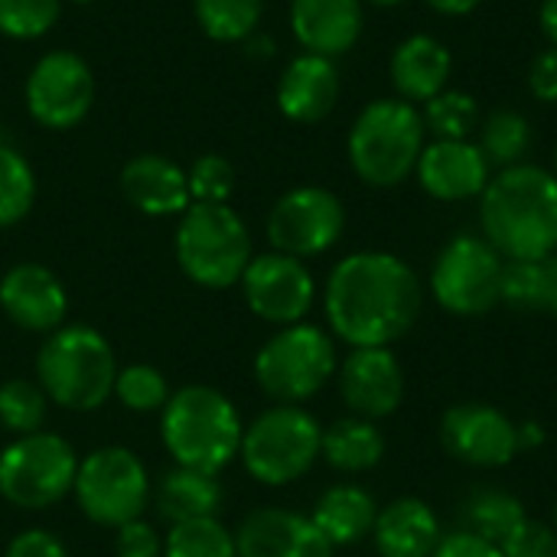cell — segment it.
I'll return each instance as SVG.
<instances>
[{
  "mask_svg": "<svg viewBox=\"0 0 557 557\" xmlns=\"http://www.w3.org/2000/svg\"><path fill=\"white\" fill-rule=\"evenodd\" d=\"M444 450L476 470H503L519 457V424L483 401H463L441 418Z\"/></svg>",
  "mask_w": 557,
  "mask_h": 557,
  "instance_id": "9a60e30c",
  "label": "cell"
},
{
  "mask_svg": "<svg viewBox=\"0 0 557 557\" xmlns=\"http://www.w3.org/2000/svg\"><path fill=\"white\" fill-rule=\"evenodd\" d=\"M428 144V127L418 104L405 98H375L369 101L346 140L352 173L375 189L401 186Z\"/></svg>",
  "mask_w": 557,
  "mask_h": 557,
  "instance_id": "5b68a950",
  "label": "cell"
},
{
  "mask_svg": "<svg viewBox=\"0 0 557 557\" xmlns=\"http://www.w3.org/2000/svg\"><path fill=\"white\" fill-rule=\"evenodd\" d=\"M545 313L557 317V255L545 258Z\"/></svg>",
  "mask_w": 557,
  "mask_h": 557,
  "instance_id": "bcb514c9",
  "label": "cell"
},
{
  "mask_svg": "<svg viewBox=\"0 0 557 557\" xmlns=\"http://www.w3.org/2000/svg\"><path fill=\"white\" fill-rule=\"evenodd\" d=\"M339 69L326 55L300 52L287 62V69L277 78V108L294 124H317L323 121L336 101H339Z\"/></svg>",
  "mask_w": 557,
  "mask_h": 557,
  "instance_id": "ffe728a7",
  "label": "cell"
},
{
  "mask_svg": "<svg viewBox=\"0 0 557 557\" xmlns=\"http://www.w3.org/2000/svg\"><path fill=\"white\" fill-rule=\"evenodd\" d=\"M173 248L183 274L209 290L235 287L255 258L251 232L228 202H193L180 215Z\"/></svg>",
  "mask_w": 557,
  "mask_h": 557,
  "instance_id": "8992f818",
  "label": "cell"
},
{
  "mask_svg": "<svg viewBox=\"0 0 557 557\" xmlns=\"http://www.w3.org/2000/svg\"><path fill=\"white\" fill-rule=\"evenodd\" d=\"M388 72H392V85L398 98L411 104H424L447 88L450 72H454V55L437 36L414 33L395 46Z\"/></svg>",
  "mask_w": 557,
  "mask_h": 557,
  "instance_id": "cb8c5ba5",
  "label": "cell"
},
{
  "mask_svg": "<svg viewBox=\"0 0 557 557\" xmlns=\"http://www.w3.org/2000/svg\"><path fill=\"white\" fill-rule=\"evenodd\" d=\"M310 519L333 548H349L372 535L379 519V503L369 490L356 483H339L317 499Z\"/></svg>",
  "mask_w": 557,
  "mask_h": 557,
  "instance_id": "d4e9b609",
  "label": "cell"
},
{
  "mask_svg": "<svg viewBox=\"0 0 557 557\" xmlns=\"http://www.w3.org/2000/svg\"><path fill=\"white\" fill-rule=\"evenodd\" d=\"M552 173L557 176V147H555V157H552Z\"/></svg>",
  "mask_w": 557,
  "mask_h": 557,
  "instance_id": "f907efd6",
  "label": "cell"
},
{
  "mask_svg": "<svg viewBox=\"0 0 557 557\" xmlns=\"http://www.w3.org/2000/svg\"><path fill=\"white\" fill-rule=\"evenodd\" d=\"M157 509L170 525L212 519L222 509V483L212 473L173 467L157 483Z\"/></svg>",
  "mask_w": 557,
  "mask_h": 557,
  "instance_id": "484cf974",
  "label": "cell"
},
{
  "mask_svg": "<svg viewBox=\"0 0 557 557\" xmlns=\"http://www.w3.org/2000/svg\"><path fill=\"white\" fill-rule=\"evenodd\" d=\"M414 176L431 199L467 202L483 196L493 180V166L476 140H431L418 157Z\"/></svg>",
  "mask_w": 557,
  "mask_h": 557,
  "instance_id": "e0dca14e",
  "label": "cell"
},
{
  "mask_svg": "<svg viewBox=\"0 0 557 557\" xmlns=\"http://www.w3.org/2000/svg\"><path fill=\"white\" fill-rule=\"evenodd\" d=\"M320 457L336 470V473H369L382 463L385 457V434L379 431L375 421L366 418H339L323 431V447Z\"/></svg>",
  "mask_w": 557,
  "mask_h": 557,
  "instance_id": "4316f807",
  "label": "cell"
},
{
  "mask_svg": "<svg viewBox=\"0 0 557 557\" xmlns=\"http://www.w3.org/2000/svg\"><path fill=\"white\" fill-rule=\"evenodd\" d=\"M36 375L52 405L95 411L114 395L117 362L111 343L88 323H62L36 356Z\"/></svg>",
  "mask_w": 557,
  "mask_h": 557,
  "instance_id": "277c9868",
  "label": "cell"
},
{
  "mask_svg": "<svg viewBox=\"0 0 557 557\" xmlns=\"http://www.w3.org/2000/svg\"><path fill=\"white\" fill-rule=\"evenodd\" d=\"M62 13V0H0V33L10 39L46 36Z\"/></svg>",
  "mask_w": 557,
  "mask_h": 557,
  "instance_id": "d590c367",
  "label": "cell"
},
{
  "mask_svg": "<svg viewBox=\"0 0 557 557\" xmlns=\"http://www.w3.org/2000/svg\"><path fill=\"white\" fill-rule=\"evenodd\" d=\"M26 111L36 124L49 131L78 127L95 104L91 65L72 49H52L36 59L26 75Z\"/></svg>",
  "mask_w": 557,
  "mask_h": 557,
  "instance_id": "7c38bea8",
  "label": "cell"
},
{
  "mask_svg": "<svg viewBox=\"0 0 557 557\" xmlns=\"http://www.w3.org/2000/svg\"><path fill=\"white\" fill-rule=\"evenodd\" d=\"M529 91L542 104H557V46L542 49L529 65Z\"/></svg>",
  "mask_w": 557,
  "mask_h": 557,
  "instance_id": "60d3db41",
  "label": "cell"
},
{
  "mask_svg": "<svg viewBox=\"0 0 557 557\" xmlns=\"http://www.w3.org/2000/svg\"><path fill=\"white\" fill-rule=\"evenodd\" d=\"M78 473L72 444L59 434L36 431L0 450V496L16 509H49L62 503Z\"/></svg>",
  "mask_w": 557,
  "mask_h": 557,
  "instance_id": "9c48e42d",
  "label": "cell"
},
{
  "mask_svg": "<svg viewBox=\"0 0 557 557\" xmlns=\"http://www.w3.org/2000/svg\"><path fill=\"white\" fill-rule=\"evenodd\" d=\"M362 3H375V7H401L408 0H362Z\"/></svg>",
  "mask_w": 557,
  "mask_h": 557,
  "instance_id": "681fc988",
  "label": "cell"
},
{
  "mask_svg": "<svg viewBox=\"0 0 557 557\" xmlns=\"http://www.w3.org/2000/svg\"><path fill=\"white\" fill-rule=\"evenodd\" d=\"M114 552H117V557H163V542L150 522L134 519V522L117 529Z\"/></svg>",
  "mask_w": 557,
  "mask_h": 557,
  "instance_id": "ab89813d",
  "label": "cell"
},
{
  "mask_svg": "<svg viewBox=\"0 0 557 557\" xmlns=\"http://www.w3.org/2000/svg\"><path fill=\"white\" fill-rule=\"evenodd\" d=\"M483 238L506 261L557 255V176L535 163L499 170L480 196Z\"/></svg>",
  "mask_w": 557,
  "mask_h": 557,
  "instance_id": "7a4b0ae2",
  "label": "cell"
},
{
  "mask_svg": "<svg viewBox=\"0 0 557 557\" xmlns=\"http://www.w3.org/2000/svg\"><path fill=\"white\" fill-rule=\"evenodd\" d=\"M503 557H557V532L545 522L525 519L503 545Z\"/></svg>",
  "mask_w": 557,
  "mask_h": 557,
  "instance_id": "f35d334b",
  "label": "cell"
},
{
  "mask_svg": "<svg viewBox=\"0 0 557 557\" xmlns=\"http://www.w3.org/2000/svg\"><path fill=\"white\" fill-rule=\"evenodd\" d=\"M238 284L248 310L274 326L304 323L317 300V281L310 268L300 258L281 251L255 255Z\"/></svg>",
  "mask_w": 557,
  "mask_h": 557,
  "instance_id": "5bb4252c",
  "label": "cell"
},
{
  "mask_svg": "<svg viewBox=\"0 0 557 557\" xmlns=\"http://www.w3.org/2000/svg\"><path fill=\"white\" fill-rule=\"evenodd\" d=\"M483 0H428V7L441 16H467L480 7Z\"/></svg>",
  "mask_w": 557,
  "mask_h": 557,
  "instance_id": "f6af8a7d",
  "label": "cell"
},
{
  "mask_svg": "<svg viewBox=\"0 0 557 557\" xmlns=\"http://www.w3.org/2000/svg\"><path fill=\"white\" fill-rule=\"evenodd\" d=\"M336 369V343L323 326L313 323L281 326L255 356V379L277 405H300L320 395Z\"/></svg>",
  "mask_w": 557,
  "mask_h": 557,
  "instance_id": "ba28073f",
  "label": "cell"
},
{
  "mask_svg": "<svg viewBox=\"0 0 557 557\" xmlns=\"http://www.w3.org/2000/svg\"><path fill=\"white\" fill-rule=\"evenodd\" d=\"M72 3H91V0H72Z\"/></svg>",
  "mask_w": 557,
  "mask_h": 557,
  "instance_id": "f5cc1de1",
  "label": "cell"
},
{
  "mask_svg": "<svg viewBox=\"0 0 557 557\" xmlns=\"http://www.w3.org/2000/svg\"><path fill=\"white\" fill-rule=\"evenodd\" d=\"M3 557H69V548L46 529H26L7 545Z\"/></svg>",
  "mask_w": 557,
  "mask_h": 557,
  "instance_id": "b9f144b4",
  "label": "cell"
},
{
  "mask_svg": "<svg viewBox=\"0 0 557 557\" xmlns=\"http://www.w3.org/2000/svg\"><path fill=\"white\" fill-rule=\"evenodd\" d=\"M339 395L349 414L366 421L392 418L405 401V369L388 346H362L349 349V356L336 369Z\"/></svg>",
  "mask_w": 557,
  "mask_h": 557,
  "instance_id": "2e32d148",
  "label": "cell"
},
{
  "mask_svg": "<svg viewBox=\"0 0 557 557\" xmlns=\"http://www.w3.org/2000/svg\"><path fill=\"white\" fill-rule=\"evenodd\" d=\"M346 232V206L323 186H297L284 193L268 215V242L290 258L326 255Z\"/></svg>",
  "mask_w": 557,
  "mask_h": 557,
  "instance_id": "4fadbf2b",
  "label": "cell"
},
{
  "mask_svg": "<svg viewBox=\"0 0 557 557\" xmlns=\"http://www.w3.org/2000/svg\"><path fill=\"white\" fill-rule=\"evenodd\" d=\"M362 26V0H290V33L304 52L336 59L359 42Z\"/></svg>",
  "mask_w": 557,
  "mask_h": 557,
  "instance_id": "44dd1931",
  "label": "cell"
},
{
  "mask_svg": "<svg viewBox=\"0 0 557 557\" xmlns=\"http://www.w3.org/2000/svg\"><path fill=\"white\" fill-rule=\"evenodd\" d=\"M0 307L20 330L49 336L65 323L69 294L46 264L23 261L0 277Z\"/></svg>",
  "mask_w": 557,
  "mask_h": 557,
  "instance_id": "ac0fdd59",
  "label": "cell"
},
{
  "mask_svg": "<svg viewBox=\"0 0 557 557\" xmlns=\"http://www.w3.org/2000/svg\"><path fill=\"white\" fill-rule=\"evenodd\" d=\"M114 395H117V401H121L127 411L153 414V411H163V405L170 401V385H166V379H163L160 369L140 362V366L117 369Z\"/></svg>",
  "mask_w": 557,
  "mask_h": 557,
  "instance_id": "e575fe53",
  "label": "cell"
},
{
  "mask_svg": "<svg viewBox=\"0 0 557 557\" xmlns=\"http://www.w3.org/2000/svg\"><path fill=\"white\" fill-rule=\"evenodd\" d=\"M199 29L215 42H245L258 33L264 0H193Z\"/></svg>",
  "mask_w": 557,
  "mask_h": 557,
  "instance_id": "f546056e",
  "label": "cell"
},
{
  "mask_svg": "<svg viewBox=\"0 0 557 557\" xmlns=\"http://www.w3.org/2000/svg\"><path fill=\"white\" fill-rule=\"evenodd\" d=\"M545 428L539 424V421H522L519 424V454L522 450H539V447H545Z\"/></svg>",
  "mask_w": 557,
  "mask_h": 557,
  "instance_id": "ee69618b",
  "label": "cell"
},
{
  "mask_svg": "<svg viewBox=\"0 0 557 557\" xmlns=\"http://www.w3.org/2000/svg\"><path fill=\"white\" fill-rule=\"evenodd\" d=\"M503 271L506 258L483 235H457L431 268V294L454 317H483L499 304Z\"/></svg>",
  "mask_w": 557,
  "mask_h": 557,
  "instance_id": "8fae6325",
  "label": "cell"
},
{
  "mask_svg": "<svg viewBox=\"0 0 557 557\" xmlns=\"http://www.w3.org/2000/svg\"><path fill=\"white\" fill-rule=\"evenodd\" d=\"M160 434L176 467L219 476L238 457L245 424L238 408L219 388L186 385L163 405Z\"/></svg>",
  "mask_w": 557,
  "mask_h": 557,
  "instance_id": "3957f363",
  "label": "cell"
},
{
  "mask_svg": "<svg viewBox=\"0 0 557 557\" xmlns=\"http://www.w3.org/2000/svg\"><path fill=\"white\" fill-rule=\"evenodd\" d=\"M539 23H542V33L545 39L557 46V0H542L539 7Z\"/></svg>",
  "mask_w": 557,
  "mask_h": 557,
  "instance_id": "7dc6e473",
  "label": "cell"
},
{
  "mask_svg": "<svg viewBox=\"0 0 557 557\" xmlns=\"http://www.w3.org/2000/svg\"><path fill=\"white\" fill-rule=\"evenodd\" d=\"M525 519H529L525 506L516 493H506L499 486H476L460 503V525L457 529L480 535L483 542L499 548Z\"/></svg>",
  "mask_w": 557,
  "mask_h": 557,
  "instance_id": "83f0119b",
  "label": "cell"
},
{
  "mask_svg": "<svg viewBox=\"0 0 557 557\" xmlns=\"http://www.w3.org/2000/svg\"><path fill=\"white\" fill-rule=\"evenodd\" d=\"M552 529H555V532H557V503H555V522H552Z\"/></svg>",
  "mask_w": 557,
  "mask_h": 557,
  "instance_id": "816d5d0a",
  "label": "cell"
},
{
  "mask_svg": "<svg viewBox=\"0 0 557 557\" xmlns=\"http://www.w3.org/2000/svg\"><path fill=\"white\" fill-rule=\"evenodd\" d=\"M189 180V196L193 202H228L235 186H238V173L235 163L222 153H202L193 160V166L186 170Z\"/></svg>",
  "mask_w": 557,
  "mask_h": 557,
  "instance_id": "8d00e7d4",
  "label": "cell"
},
{
  "mask_svg": "<svg viewBox=\"0 0 557 557\" xmlns=\"http://www.w3.org/2000/svg\"><path fill=\"white\" fill-rule=\"evenodd\" d=\"M33 202H36V173L29 160L16 147L0 144V228L23 222Z\"/></svg>",
  "mask_w": 557,
  "mask_h": 557,
  "instance_id": "1f68e13d",
  "label": "cell"
},
{
  "mask_svg": "<svg viewBox=\"0 0 557 557\" xmlns=\"http://www.w3.org/2000/svg\"><path fill=\"white\" fill-rule=\"evenodd\" d=\"M421 307L424 287L414 268L392 251H352L326 277V323L352 349L398 343Z\"/></svg>",
  "mask_w": 557,
  "mask_h": 557,
  "instance_id": "6da1fadb",
  "label": "cell"
},
{
  "mask_svg": "<svg viewBox=\"0 0 557 557\" xmlns=\"http://www.w3.org/2000/svg\"><path fill=\"white\" fill-rule=\"evenodd\" d=\"M441 539L444 529L437 512L418 496H401L382 506L372 529L379 557H431Z\"/></svg>",
  "mask_w": 557,
  "mask_h": 557,
  "instance_id": "603a6c76",
  "label": "cell"
},
{
  "mask_svg": "<svg viewBox=\"0 0 557 557\" xmlns=\"http://www.w3.org/2000/svg\"><path fill=\"white\" fill-rule=\"evenodd\" d=\"M421 117L434 140H470V134L480 131V104L470 91L444 88L441 95L424 101Z\"/></svg>",
  "mask_w": 557,
  "mask_h": 557,
  "instance_id": "4dcf8cb0",
  "label": "cell"
},
{
  "mask_svg": "<svg viewBox=\"0 0 557 557\" xmlns=\"http://www.w3.org/2000/svg\"><path fill=\"white\" fill-rule=\"evenodd\" d=\"M431 557H503L496 545L483 542L480 535H470L463 529H454V532H444L437 552Z\"/></svg>",
  "mask_w": 557,
  "mask_h": 557,
  "instance_id": "7bdbcfd3",
  "label": "cell"
},
{
  "mask_svg": "<svg viewBox=\"0 0 557 557\" xmlns=\"http://www.w3.org/2000/svg\"><path fill=\"white\" fill-rule=\"evenodd\" d=\"M121 193L144 215H183L193 206L189 180L180 163L163 153H137L121 166Z\"/></svg>",
  "mask_w": 557,
  "mask_h": 557,
  "instance_id": "7402d4cb",
  "label": "cell"
},
{
  "mask_svg": "<svg viewBox=\"0 0 557 557\" xmlns=\"http://www.w3.org/2000/svg\"><path fill=\"white\" fill-rule=\"evenodd\" d=\"M245 46H248V52H251V55H261V59L274 55V39H271V36H258V33H251V36L245 39Z\"/></svg>",
  "mask_w": 557,
  "mask_h": 557,
  "instance_id": "c3c4849f",
  "label": "cell"
},
{
  "mask_svg": "<svg viewBox=\"0 0 557 557\" xmlns=\"http://www.w3.org/2000/svg\"><path fill=\"white\" fill-rule=\"evenodd\" d=\"M499 304L516 310H545V261H506Z\"/></svg>",
  "mask_w": 557,
  "mask_h": 557,
  "instance_id": "74e56055",
  "label": "cell"
},
{
  "mask_svg": "<svg viewBox=\"0 0 557 557\" xmlns=\"http://www.w3.org/2000/svg\"><path fill=\"white\" fill-rule=\"evenodd\" d=\"M480 150L490 160V166H516L522 163V157L532 147V127L525 121V114H519L516 108H496L483 117L480 127Z\"/></svg>",
  "mask_w": 557,
  "mask_h": 557,
  "instance_id": "f1b7e54d",
  "label": "cell"
},
{
  "mask_svg": "<svg viewBox=\"0 0 557 557\" xmlns=\"http://www.w3.org/2000/svg\"><path fill=\"white\" fill-rule=\"evenodd\" d=\"M72 493L78 499V509L95 525L121 529L144 516L153 486L137 454H131L127 447H98L78 463Z\"/></svg>",
  "mask_w": 557,
  "mask_h": 557,
  "instance_id": "30bf717a",
  "label": "cell"
},
{
  "mask_svg": "<svg viewBox=\"0 0 557 557\" xmlns=\"http://www.w3.org/2000/svg\"><path fill=\"white\" fill-rule=\"evenodd\" d=\"M238 557H333V545L310 516L294 509H255L235 532Z\"/></svg>",
  "mask_w": 557,
  "mask_h": 557,
  "instance_id": "d6986e66",
  "label": "cell"
},
{
  "mask_svg": "<svg viewBox=\"0 0 557 557\" xmlns=\"http://www.w3.org/2000/svg\"><path fill=\"white\" fill-rule=\"evenodd\" d=\"M323 447L320 421L300 405L261 411L242 434V463L261 486H290L313 470Z\"/></svg>",
  "mask_w": 557,
  "mask_h": 557,
  "instance_id": "52a82bcc",
  "label": "cell"
},
{
  "mask_svg": "<svg viewBox=\"0 0 557 557\" xmlns=\"http://www.w3.org/2000/svg\"><path fill=\"white\" fill-rule=\"evenodd\" d=\"M163 557H238V548L235 535L212 516L173 525L163 542Z\"/></svg>",
  "mask_w": 557,
  "mask_h": 557,
  "instance_id": "836d02e7",
  "label": "cell"
},
{
  "mask_svg": "<svg viewBox=\"0 0 557 557\" xmlns=\"http://www.w3.org/2000/svg\"><path fill=\"white\" fill-rule=\"evenodd\" d=\"M49 414V395L42 392V385L29 382V379H10L0 385V428L26 437L42 431Z\"/></svg>",
  "mask_w": 557,
  "mask_h": 557,
  "instance_id": "d6a6232c",
  "label": "cell"
}]
</instances>
